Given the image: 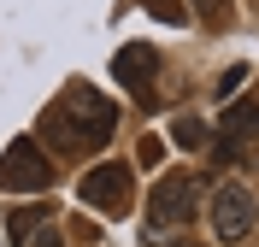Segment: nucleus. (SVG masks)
<instances>
[{
    "label": "nucleus",
    "mask_w": 259,
    "mask_h": 247,
    "mask_svg": "<svg viewBox=\"0 0 259 247\" xmlns=\"http://www.w3.org/2000/svg\"><path fill=\"white\" fill-rule=\"evenodd\" d=\"M41 218H48L41 206H24V212H12V218H6V241H30V235L41 230Z\"/></svg>",
    "instance_id": "obj_7"
},
{
    "label": "nucleus",
    "mask_w": 259,
    "mask_h": 247,
    "mask_svg": "<svg viewBox=\"0 0 259 247\" xmlns=\"http://www.w3.org/2000/svg\"><path fill=\"white\" fill-rule=\"evenodd\" d=\"M194 188H200V182H194L189 171L159 177L153 194H147V224H153V230H177L183 218H194Z\"/></svg>",
    "instance_id": "obj_4"
},
{
    "label": "nucleus",
    "mask_w": 259,
    "mask_h": 247,
    "mask_svg": "<svg viewBox=\"0 0 259 247\" xmlns=\"http://www.w3.org/2000/svg\"><path fill=\"white\" fill-rule=\"evenodd\" d=\"M30 247H65V235H59V230H48V224H41V230L30 235Z\"/></svg>",
    "instance_id": "obj_14"
},
{
    "label": "nucleus",
    "mask_w": 259,
    "mask_h": 247,
    "mask_svg": "<svg viewBox=\"0 0 259 247\" xmlns=\"http://www.w3.org/2000/svg\"><path fill=\"white\" fill-rule=\"evenodd\" d=\"M171 141H177V147H206V141H212V130L200 124V118H177V130H171Z\"/></svg>",
    "instance_id": "obj_8"
},
{
    "label": "nucleus",
    "mask_w": 259,
    "mask_h": 247,
    "mask_svg": "<svg viewBox=\"0 0 259 247\" xmlns=\"http://www.w3.org/2000/svg\"><path fill=\"white\" fill-rule=\"evenodd\" d=\"M242 77H247V65H230L224 77H218V94H236V82H242Z\"/></svg>",
    "instance_id": "obj_13"
},
{
    "label": "nucleus",
    "mask_w": 259,
    "mask_h": 247,
    "mask_svg": "<svg viewBox=\"0 0 259 247\" xmlns=\"http://www.w3.org/2000/svg\"><path fill=\"white\" fill-rule=\"evenodd\" d=\"M82 206L95 212H124L130 206V165H100L82 177Z\"/></svg>",
    "instance_id": "obj_5"
},
{
    "label": "nucleus",
    "mask_w": 259,
    "mask_h": 247,
    "mask_svg": "<svg viewBox=\"0 0 259 247\" xmlns=\"http://www.w3.org/2000/svg\"><path fill=\"white\" fill-rule=\"evenodd\" d=\"M206 218H212V235H218L224 247H236V241H247V235H253L259 200H253V188H242V182H218V188H212Z\"/></svg>",
    "instance_id": "obj_2"
},
{
    "label": "nucleus",
    "mask_w": 259,
    "mask_h": 247,
    "mask_svg": "<svg viewBox=\"0 0 259 247\" xmlns=\"http://www.w3.org/2000/svg\"><path fill=\"white\" fill-rule=\"evenodd\" d=\"M230 135H259V106H236V112L224 118Z\"/></svg>",
    "instance_id": "obj_9"
},
{
    "label": "nucleus",
    "mask_w": 259,
    "mask_h": 247,
    "mask_svg": "<svg viewBox=\"0 0 259 247\" xmlns=\"http://www.w3.org/2000/svg\"><path fill=\"white\" fill-rule=\"evenodd\" d=\"M53 182V159L41 147H35L30 135H18V141H6V153H0V188H18V194H35V188H48Z\"/></svg>",
    "instance_id": "obj_3"
},
{
    "label": "nucleus",
    "mask_w": 259,
    "mask_h": 247,
    "mask_svg": "<svg viewBox=\"0 0 259 247\" xmlns=\"http://www.w3.org/2000/svg\"><path fill=\"white\" fill-rule=\"evenodd\" d=\"M112 71L124 77V88H136V94H153V53H147V47H118Z\"/></svg>",
    "instance_id": "obj_6"
},
{
    "label": "nucleus",
    "mask_w": 259,
    "mask_h": 247,
    "mask_svg": "<svg viewBox=\"0 0 259 247\" xmlns=\"http://www.w3.org/2000/svg\"><path fill=\"white\" fill-rule=\"evenodd\" d=\"M159 153H165V141H153V135H142V147H136V159H142V165H159Z\"/></svg>",
    "instance_id": "obj_11"
},
{
    "label": "nucleus",
    "mask_w": 259,
    "mask_h": 247,
    "mask_svg": "<svg viewBox=\"0 0 259 247\" xmlns=\"http://www.w3.org/2000/svg\"><path fill=\"white\" fill-rule=\"evenodd\" d=\"M41 130L53 135V147H59V153H82V147H100V141L118 130V106L77 82V88H71V94L48 112V124H41Z\"/></svg>",
    "instance_id": "obj_1"
},
{
    "label": "nucleus",
    "mask_w": 259,
    "mask_h": 247,
    "mask_svg": "<svg viewBox=\"0 0 259 247\" xmlns=\"http://www.w3.org/2000/svg\"><path fill=\"white\" fill-rule=\"evenodd\" d=\"M147 12H153V18H165V24H177V18H183V6H177V0H147Z\"/></svg>",
    "instance_id": "obj_10"
},
{
    "label": "nucleus",
    "mask_w": 259,
    "mask_h": 247,
    "mask_svg": "<svg viewBox=\"0 0 259 247\" xmlns=\"http://www.w3.org/2000/svg\"><path fill=\"white\" fill-rule=\"evenodd\" d=\"M189 6H194L200 18H224V12H230V0H189Z\"/></svg>",
    "instance_id": "obj_12"
}]
</instances>
